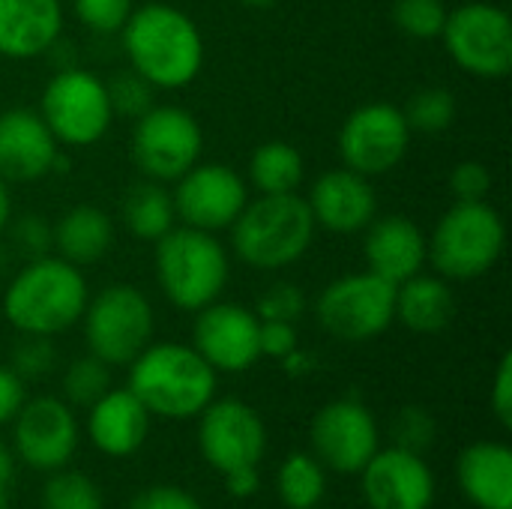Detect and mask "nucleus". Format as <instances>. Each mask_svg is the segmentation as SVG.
Returning a JSON list of instances; mask_svg holds the SVG:
<instances>
[{"label":"nucleus","instance_id":"ddd939ff","mask_svg":"<svg viewBox=\"0 0 512 509\" xmlns=\"http://www.w3.org/2000/svg\"><path fill=\"white\" fill-rule=\"evenodd\" d=\"M312 456L333 474L357 477L381 450V429L375 414L357 399L327 402L309 426Z\"/></svg>","mask_w":512,"mask_h":509},{"label":"nucleus","instance_id":"49530a36","mask_svg":"<svg viewBox=\"0 0 512 509\" xmlns=\"http://www.w3.org/2000/svg\"><path fill=\"white\" fill-rule=\"evenodd\" d=\"M282 366H285V372L288 375H294V378H303L306 372H312V357L306 354V351H291L285 360H282Z\"/></svg>","mask_w":512,"mask_h":509},{"label":"nucleus","instance_id":"9d476101","mask_svg":"<svg viewBox=\"0 0 512 509\" xmlns=\"http://www.w3.org/2000/svg\"><path fill=\"white\" fill-rule=\"evenodd\" d=\"M450 60L474 78L501 81L512 69V21L507 9L468 0L447 12L441 30Z\"/></svg>","mask_w":512,"mask_h":509},{"label":"nucleus","instance_id":"a878e982","mask_svg":"<svg viewBox=\"0 0 512 509\" xmlns=\"http://www.w3.org/2000/svg\"><path fill=\"white\" fill-rule=\"evenodd\" d=\"M456 315V297L447 279L438 273H417L396 285V321L420 336H435L450 327Z\"/></svg>","mask_w":512,"mask_h":509},{"label":"nucleus","instance_id":"473e14b6","mask_svg":"<svg viewBox=\"0 0 512 509\" xmlns=\"http://www.w3.org/2000/svg\"><path fill=\"white\" fill-rule=\"evenodd\" d=\"M447 6L444 0H396L393 3V21L396 27L420 42L441 39V30L447 24Z\"/></svg>","mask_w":512,"mask_h":509},{"label":"nucleus","instance_id":"58836bf2","mask_svg":"<svg viewBox=\"0 0 512 509\" xmlns=\"http://www.w3.org/2000/svg\"><path fill=\"white\" fill-rule=\"evenodd\" d=\"M51 240H54V228L39 213H24L12 222V243L27 261L51 255Z\"/></svg>","mask_w":512,"mask_h":509},{"label":"nucleus","instance_id":"c85d7f7f","mask_svg":"<svg viewBox=\"0 0 512 509\" xmlns=\"http://www.w3.org/2000/svg\"><path fill=\"white\" fill-rule=\"evenodd\" d=\"M276 492L288 509H318L327 492V468L312 453H291L279 465Z\"/></svg>","mask_w":512,"mask_h":509},{"label":"nucleus","instance_id":"72a5a7b5","mask_svg":"<svg viewBox=\"0 0 512 509\" xmlns=\"http://www.w3.org/2000/svg\"><path fill=\"white\" fill-rule=\"evenodd\" d=\"M390 438H393V447L417 453V456H426L435 447V441H438V423H435V417L426 408L408 405V408H402L393 417Z\"/></svg>","mask_w":512,"mask_h":509},{"label":"nucleus","instance_id":"c03bdc74","mask_svg":"<svg viewBox=\"0 0 512 509\" xmlns=\"http://www.w3.org/2000/svg\"><path fill=\"white\" fill-rule=\"evenodd\" d=\"M24 399H27L24 396V381L9 366H0V426L12 423V417L18 414Z\"/></svg>","mask_w":512,"mask_h":509},{"label":"nucleus","instance_id":"a18cd8bd","mask_svg":"<svg viewBox=\"0 0 512 509\" xmlns=\"http://www.w3.org/2000/svg\"><path fill=\"white\" fill-rule=\"evenodd\" d=\"M222 480H225L228 495L237 498V501H249V498H255L258 489H261V474H258V468H237V471L222 474Z\"/></svg>","mask_w":512,"mask_h":509},{"label":"nucleus","instance_id":"bb28decb","mask_svg":"<svg viewBox=\"0 0 512 509\" xmlns=\"http://www.w3.org/2000/svg\"><path fill=\"white\" fill-rule=\"evenodd\" d=\"M120 219L135 240L156 243L159 237H165L177 225L174 198L165 189V183L141 180L126 192L123 207H120Z\"/></svg>","mask_w":512,"mask_h":509},{"label":"nucleus","instance_id":"b1692460","mask_svg":"<svg viewBox=\"0 0 512 509\" xmlns=\"http://www.w3.org/2000/svg\"><path fill=\"white\" fill-rule=\"evenodd\" d=\"M456 483L477 509H512V450L507 441H474L456 459Z\"/></svg>","mask_w":512,"mask_h":509},{"label":"nucleus","instance_id":"c9c22d12","mask_svg":"<svg viewBox=\"0 0 512 509\" xmlns=\"http://www.w3.org/2000/svg\"><path fill=\"white\" fill-rule=\"evenodd\" d=\"M132 9H135V0H72L75 18L99 36L120 33Z\"/></svg>","mask_w":512,"mask_h":509},{"label":"nucleus","instance_id":"f257e3e1","mask_svg":"<svg viewBox=\"0 0 512 509\" xmlns=\"http://www.w3.org/2000/svg\"><path fill=\"white\" fill-rule=\"evenodd\" d=\"M120 39L129 69L153 90H183L204 69V36L198 24L165 0L135 6Z\"/></svg>","mask_w":512,"mask_h":509},{"label":"nucleus","instance_id":"6e6552de","mask_svg":"<svg viewBox=\"0 0 512 509\" xmlns=\"http://www.w3.org/2000/svg\"><path fill=\"white\" fill-rule=\"evenodd\" d=\"M39 114L63 147H93L105 138L114 120L105 81L81 66L57 69L48 78Z\"/></svg>","mask_w":512,"mask_h":509},{"label":"nucleus","instance_id":"4468645a","mask_svg":"<svg viewBox=\"0 0 512 509\" xmlns=\"http://www.w3.org/2000/svg\"><path fill=\"white\" fill-rule=\"evenodd\" d=\"M198 450L219 474L258 468L267 453V426L252 405L240 399H213L198 414Z\"/></svg>","mask_w":512,"mask_h":509},{"label":"nucleus","instance_id":"cd10ccee","mask_svg":"<svg viewBox=\"0 0 512 509\" xmlns=\"http://www.w3.org/2000/svg\"><path fill=\"white\" fill-rule=\"evenodd\" d=\"M306 177V162L300 150L288 141H264L249 159V183L261 195L297 192Z\"/></svg>","mask_w":512,"mask_h":509},{"label":"nucleus","instance_id":"f704fd0d","mask_svg":"<svg viewBox=\"0 0 512 509\" xmlns=\"http://www.w3.org/2000/svg\"><path fill=\"white\" fill-rule=\"evenodd\" d=\"M105 90H108V102H111L114 117H132V120H138L144 111L153 108V87L138 72H132V69L114 72L105 81Z\"/></svg>","mask_w":512,"mask_h":509},{"label":"nucleus","instance_id":"aec40b11","mask_svg":"<svg viewBox=\"0 0 512 509\" xmlns=\"http://www.w3.org/2000/svg\"><path fill=\"white\" fill-rule=\"evenodd\" d=\"M60 153L57 138L33 108L0 114V177L6 183H36L51 174Z\"/></svg>","mask_w":512,"mask_h":509},{"label":"nucleus","instance_id":"20e7f679","mask_svg":"<svg viewBox=\"0 0 512 509\" xmlns=\"http://www.w3.org/2000/svg\"><path fill=\"white\" fill-rule=\"evenodd\" d=\"M315 231L318 225L309 213V204L297 192L258 195L234 219L231 246L246 267L273 273L297 264L309 252Z\"/></svg>","mask_w":512,"mask_h":509},{"label":"nucleus","instance_id":"ea45409f","mask_svg":"<svg viewBox=\"0 0 512 509\" xmlns=\"http://www.w3.org/2000/svg\"><path fill=\"white\" fill-rule=\"evenodd\" d=\"M450 192L456 201H489L492 171L477 159L459 162L450 174Z\"/></svg>","mask_w":512,"mask_h":509},{"label":"nucleus","instance_id":"de8ad7c7","mask_svg":"<svg viewBox=\"0 0 512 509\" xmlns=\"http://www.w3.org/2000/svg\"><path fill=\"white\" fill-rule=\"evenodd\" d=\"M12 222V195H9V183L0 177V234L9 228Z\"/></svg>","mask_w":512,"mask_h":509},{"label":"nucleus","instance_id":"412c9836","mask_svg":"<svg viewBox=\"0 0 512 509\" xmlns=\"http://www.w3.org/2000/svg\"><path fill=\"white\" fill-rule=\"evenodd\" d=\"M363 258L369 273L399 285L429 264L426 231L402 213L375 216L363 231Z\"/></svg>","mask_w":512,"mask_h":509},{"label":"nucleus","instance_id":"dca6fc26","mask_svg":"<svg viewBox=\"0 0 512 509\" xmlns=\"http://www.w3.org/2000/svg\"><path fill=\"white\" fill-rule=\"evenodd\" d=\"M12 447L33 471H60L78 447V420L69 402L57 396L24 399L12 417Z\"/></svg>","mask_w":512,"mask_h":509},{"label":"nucleus","instance_id":"f3484780","mask_svg":"<svg viewBox=\"0 0 512 509\" xmlns=\"http://www.w3.org/2000/svg\"><path fill=\"white\" fill-rule=\"evenodd\" d=\"M261 321L240 303H210L195 312L192 348L219 372L237 375L261 360Z\"/></svg>","mask_w":512,"mask_h":509},{"label":"nucleus","instance_id":"79ce46f5","mask_svg":"<svg viewBox=\"0 0 512 509\" xmlns=\"http://www.w3.org/2000/svg\"><path fill=\"white\" fill-rule=\"evenodd\" d=\"M489 405L501 429H512V354L507 351L495 369L492 387H489Z\"/></svg>","mask_w":512,"mask_h":509},{"label":"nucleus","instance_id":"2f4dec72","mask_svg":"<svg viewBox=\"0 0 512 509\" xmlns=\"http://www.w3.org/2000/svg\"><path fill=\"white\" fill-rule=\"evenodd\" d=\"M105 390H111V366H105L99 357L87 354L66 366L63 372V402L72 408H90Z\"/></svg>","mask_w":512,"mask_h":509},{"label":"nucleus","instance_id":"f03ea898","mask_svg":"<svg viewBox=\"0 0 512 509\" xmlns=\"http://www.w3.org/2000/svg\"><path fill=\"white\" fill-rule=\"evenodd\" d=\"M90 300L87 279L57 255L30 258L3 294V318L21 336H60L75 327Z\"/></svg>","mask_w":512,"mask_h":509},{"label":"nucleus","instance_id":"4be33fe9","mask_svg":"<svg viewBox=\"0 0 512 509\" xmlns=\"http://www.w3.org/2000/svg\"><path fill=\"white\" fill-rule=\"evenodd\" d=\"M150 420V411L129 387H111L87 408V438L102 456L129 459L144 447Z\"/></svg>","mask_w":512,"mask_h":509},{"label":"nucleus","instance_id":"37998d69","mask_svg":"<svg viewBox=\"0 0 512 509\" xmlns=\"http://www.w3.org/2000/svg\"><path fill=\"white\" fill-rule=\"evenodd\" d=\"M261 357H273V360H285L291 351L300 348V336L297 327L288 321H261Z\"/></svg>","mask_w":512,"mask_h":509},{"label":"nucleus","instance_id":"8fccbe9b","mask_svg":"<svg viewBox=\"0 0 512 509\" xmlns=\"http://www.w3.org/2000/svg\"><path fill=\"white\" fill-rule=\"evenodd\" d=\"M243 6H249V9H270L273 3H279V0H240Z\"/></svg>","mask_w":512,"mask_h":509},{"label":"nucleus","instance_id":"39448f33","mask_svg":"<svg viewBox=\"0 0 512 509\" xmlns=\"http://www.w3.org/2000/svg\"><path fill=\"white\" fill-rule=\"evenodd\" d=\"M153 246L156 282L171 306L183 312H201L222 297L231 276V261L216 234L174 225Z\"/></svg>","mask_w":512,"mask_h":509},{"label":"nucleus","instance_id":"3c124183","mask_svg":"<svg viewBox=\"0 0 512 509\" xmlns=\"http://www.w3.org/2000/svg\"><path fill=\"white\" fill-rule=\"evenodd\" d=\"M0 509H9V486L0 483Z\"/></svg>","mask_w":512,"mask_h":509},{"label":"nucleus","instance_id":"09e8293b","mask_svg":"<svg viewBox=\"0 0 512 509\" xmlns=\"http://www.w3.org/2000/svg\"><path fill=\"white\" fill-rule=\"evenodd\" d=\"M12 477H15V462H12V453L6 444H0V483L12 486Z\"/></svg>","mask_w":512,"mask_h":509},{"label":"nucleus","instance_id":"0eeeda50","mask_svg":"<svg viewBox=\"0 0 512 509\" xmlns=\"http://www.w3.org/2000/svg\"><path fill=\"white\" fill-rule=\"evenodd\" d=\"M81 324L87 351L111 369L129 366L153 342L156 330L147 294L129 282H114L93 294L84 306Z\"/></svg>","mask_w":512,"mask_h":509},{"label":"nucleus","instance_id":"6ab92c4d","mask_svg":"<svg viewBox=\"0 0 512 509\" xmlns=\"http://www.w3.org/2000/svg\"><path fill=\"white\" fill-rule=\"evenodd\" d=\"M306 204L315 225L330 234H360L378 216V195L372 180L345 165L324 171L312 183Z\"/></svg>","mask_w":512,"mask_h":509},{"label":"nucleus","instance_id":"7ed1b4c3","mask_svg":"<svg viewBox=\"0 0 512 509\" xmlns=\"http://www.w3.org/2000/svg\"><path fill=\"white\" fill-rule=\"evenodd\" d=\"M150 417L192 420L216 399V369L180 342H150L129 363V384Z\"/></svg>","mask_w":512,"mask_h":509},{"label":"nucleus","instance_id":"e433bc0d","mask_svg":"<svg viewBox=\"0 0 512 509\" xmlns=\"http://www.w3.org/2000/svg\"><path fill=\"white\" fill-rule=\"evenodd\" d=\"M303 312H306V294L294 282L270 285L258 297V306H255L258 321H288V324H297L303 318Z\"/></svg>","mask_w":512,"mask_h":509},{"label":"nucleus","instance_id":"7c9ffc66","mask_svg":"<svg viewBox=\"0 0 512 509\" xmlns=\"http://www.w3.org/2000/svg\"><path fill=\"white\" fill-rule=\"evenodd\" d=\"M42 509H105L99 486L78 471H51L42 486Z\"/></svg>","mask_w":512,"mask_h":509},{"label":"nucleus","instance_id":"5701e85b","mask_svg":"<svg viewBox=\"0 0 512 509\" xmlns=\"http://www.w3.org/2000/svg\"><path fill=\"white\" fill-rule=\"evenodd\" d=\"M63 36L60 0H0V57L33 60Z\"/></svg>","mask_w":512,"mask_h":509},{"label":"nucleus","instance_id":"9b49d317","mask_svg":"<svg viewBox=\"0 0 512 509\" xmlns=\"http://www.w3.org/2000/svg\"><path fill=\"white\" fill-rule=\"evenodd\" d=\"M204 132L198 120L180 105H153L135 120L132 159L144 180L174 183L195 162H201Z\"/></svg>","mask_w":512,"mask_h":509},{"label":"nucleus","instance_id":"f8f14e48","mask_svg":"<svg viewBox=\"0 0 512 509\" xmlns=\"http://www.w3.org/2000/svg\"><path fill=\"white\" fill-rule=\"evenodd\" d=\"M411 135L414 132L402 108L390 102H369L345 117L336 147L345 168L372 180L393 171L405 159L411 147Z\"/></svg>","mask_w":512,"mask_h":509},{"label":"nucleus","instance_id":"393cba45","mask_svg":"<svg viewBox=\"0 0 512 509\" xmlns=\"http://www.w3.org/2000/svg\"><path fill=\"white\" fill-rule=\"evenodd\" d=\"M51 228H54L51 249L57 252V258L69 261L78 270L99 264L114 246V222L105 210L93 204L69 207Z\"/></svg>","mask_w":512,"mask_h":509},{"label":"nucleus","instance_id":"4c0bfd02","mask_svg":"<svg viewBox=\"0 0 512 509\" xmlns=\"http://www.w3.org/2000/svg\"><path fill=\"white\" fill-rule=\"evenodd\" d=\"M54 363H57V351L48 336H21V342L12 348L9 369L21 381H39L54 369Z\"/></svg>","mask_w":512,"mask_h":509},{"label":"nucleus","instance_id":"423d86ee","mask_svg":"<svg viewBox=\"0 0 512 509\" xmlns=\"http://www.w3.org/2000/svg\"><path fill=\"white\" fill-rule=\"evenodd\" d=\"M507 246V225L489 201H456L426 234V255L447 282L486 276Z\"/></svg>","mask_w":512,"mask_h":509},{"label":"nucleus","instance_id":"a211bd4d","mask_svg":"<svg viewBox=\"0 0 512 509\" xmlns=\"http://www.w3.org/2000/svg\"><path fill=\"white\" fill-rule=\"evenodd\" d=\"M369 509H432L435 474L417 453L381 447L357 474Z\"/></svg>","mask_w":512,"mask_h":509},{"label":"nucleus","instance_id":"1a4fd4ad","mask_svg":"<svg viewBox=\"0 0 512 509\" xmlns=\"http://www.w3.org/2000/svg\"><path fill=\"white\" fill-rule=\"evenodd\" d=\"M315 318L339 342H372L396 321V285L369 270L339 276L318 294Z\"/></svg>","mask_w":512,"mask_h":509},{"label":"nucleus","instance_id":"a19ab883","mask_svg":"<svg viewBox=\"0 0 512 509\" xmlns=\"http://www.w3.org/2000/svg\"><path fill=\"white\" fill-rule=\"evenodd\" d=\"M129 509H204L201 501L183 489V486H171V483H159V486H147L141 489Z\"/></svg>","mask_w":512,"mask_h":509},{"label":"nucleus","instance_id":"c756f323","mask_svg":"<svg viewBox=\"0 0 512 509\" xmlns=\"http://www.w3.org/2000/svg\"><path fill=\"white\" fill-rule=\"evenodd\" d=\"M456 111H459L456 96L447 87H423L402 108L411 132H423V135L447 132L456 123Z\"/></svg>","mask_w":512,"mask_h":509},{"label":"nucleus","instance_id":"2eb2a0df","mask_svg":"<svg viewBox=\"0 0 512 509\" xmlns=\"http://www.w3.org/2000/svg\"><path fill=\"white\" fill-rule=\"evenodd\" d=\"M174 183L177 189L171 192V198L180 225L210 234L231 228L249 204V186L243 174L222 162H195Z\"/></svg>","mask_w":512,"mask_h":509}]
</instances>
